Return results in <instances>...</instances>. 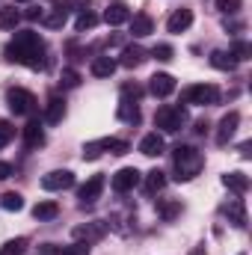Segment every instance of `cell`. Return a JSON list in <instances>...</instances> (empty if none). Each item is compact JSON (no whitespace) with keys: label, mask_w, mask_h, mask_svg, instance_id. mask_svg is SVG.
Instances as JSON below:
<instances>
[{"label":"cell","mask_w":252,"mask_h":255,"mask_svg":"<svg viewBox=\"0 0 252 255\" xmlns=\"http://www.w3.org/2000/svg\"><path fill=\"white\" fill-rule=\"evenodd\" d=\"M6 60L9 63H21L27 68H42L45 65V39L36 30H18L15 39L6 45Z\"/></svg>","instance_id":"cell-1"},{"label":"cell","mask_w":252,"mask_h":255,"mask_svg":"<svg viewBox=\"0 0 252 255\" xmlns=\"http://www.w3.org/2000/svg\"><path fill=\"white\" fill-rule=\"evenodd\" d=\"M172 166H175V181H190L202 172L205 157L193 145H175L172 148Z\"/></svg>","instance_id":"cell-2"},{"label":"cell","mask_w":252,"mask_h":255,"mask_svg":"<svg viewBox=\"0 0 252 255\" xmlns=\"http://www.w3.org/2000/svg\"><path fill=\"white\" fill-rule=\"evenodd\" d=\"M154 125L160 128V133H178L187 125V110L178 107V104H163L154 113Z\"/></svg>","instance_id":"cell-3"},{"label":"cell","mask_w":252,"mask_h":255,"mask_svg":"<svg viewBox=\"0 0 252 255\" xmlns=\"http://www.w3.org/2000/svg\"><path fill=\"white\" fill-rule=\"evenodd\" d=\"M6 104H9V110L15 113V116H36L39 113V101H36V95L30 92V89H21V86H15V89H9L6 92Z\"/></svg>","instance_id":"cell-4"},{"label":"cell","mask_w":252,"mask_h":255,"mask_svg":"<svg viewBox=\"0 0 252 255\" xmlns=\"http://www.w3.org/2000/svg\"><path fill=\"white\" fill-rule=\"evenodd\" d=\"M181 101L184 104H196V107H211L220 101V89L214 83H196V86H187L181 92Z\"/></svg>","instance_id":"cell-5"},{"label":"cell","mask_w":252,"mask_h":255,"mask_svg":"<svg viewBox=\"0 0 252 255\" xmlns=\"http://www.w3.org/2000/svg\"><path fill=\"white\" fill-rule=\"evenodd\" d=\"M142 181V175H139V169H133V166H125V169H119L116 175H113V190L116 193H130L136 184Z\"/></svg>","instance_id":"cell-6"},{"label":"cell","mask_w":252,"mask_h":255,"mask_svg":"<svg viewBox=\"0 0 252 255\" xmlns=\"http://www.w3.org/2000/svg\"><path fill=\"white\" fill-rule=\"evenodd\" d=\"M42 187L51 190V193L68 190V187H74V172H68V169H54V172H48V175L42 178Z\"/></svg>","instance_id":"cell-7"},{"label":"cell","mask_w":252,"mask_h":255,"mask_svg":"<svg viewBox=\"0 0 252 255\" xmlns=\"http://www.w3.org/2000/svg\"><path fill=\"white\" fill-rule=\"evenodd\" d=\"M148 92H151L154 98H169V95L175 92V77L166 74V71L151 74V80H148Z\"/></svg>","instance_id":"cell-8"},{"label":"cell","mask_w":252,"mask_h":255,"mask_svg":"<svg viewBox=\"0 0 252 255\" xmlns=\"http://www.w3.org/2000/svg\"><path fill=\"white\" fill-rule=\"evenodd\" d=\"M101 193H104V175H92V178L77 190V199H80V205H95V202L101 199Z\"/></svg>","instance_id":"cell-9"},{"label":"cell","mask_w":252,"mask_h":255,"mask_svg":"<svg viewBox=\"0 0 252 255\" xmlns=\"http://www.w3.org/2000/svg\"><path fill=\"white\" fill-rule=\"evenodd\" d=\"M238 125H241V113H238V110L226 113V116L220 119V128H217V145H229V139L235 136Z\"/></svg>","instance_id":"cell-10"},{"label":"cell","mask_w":252,"mask_h":255,"mask_svg":"<svg viewBox=\"0 0 252 255\" xmlns=\"http://www.w3.org/2000/svg\"><path fill=\"white\" fill-rule=\"evenodd\" d=\"M220 211L229 217V223H232V226L247 229V205H244V199H229Z\"/></svg>","instance_id":"cell-11"},{"label":"cell","mask_w":252,"mask_h":255,"mask_svg":"<svg viewBox=\"0 0 252 255\" xmlns=\"http://www.w3.org/2000/svg\"><path fill=\"white\" fill-rule=\"evenodd\" d=\"M127 24H130V36H133V39H145V36L154 33V21H151V15H145V12L130 15Z\"/></svg>","instance_id":"cell-12"},{"label":"cell","mask_w":252,"mask_h":255,"mask_svg":"<svg viewBox=\"0 0 252 255\" xmlns=\"http://www.w3.org/2000/svg\"><path fill=\"white\" fill-rule=\"evenodd\" d=\"M104 235H107V223H98V220L74 229V238L83 241V244H92V241H98V238H104Z\"/></svg>","instance_id":"cell-13"},{"label":"cell","mask_w":252,"mask_h":255,"mask_svg":"<svg viewBox=\"0 0 252 255\" xmlns=\"http://www.w3.org/2000/svg\"><path fill=\"white\" fill-rule=\"evenodd\" d=\"M24 145L27 148H42L45 145V128H42L39 119H30L24 125Z\"/></svg>","instance_id":"cell-14"},{"label":"cell","mask_w":252,"mask_h":255,"mask_svg":"<svg viewBox=\"0 0 252 255\" xmlns=\"http://www.w3.org/2000/svg\"><path fill=\"white\" fill-rule=\"evenodd\" d=\"M145 60H148V51H142L139 45H127V48H122V57L116 63L125 65V68H136V65H142Z\"/></svg>","instance_id":"cell-15"},{"label":"cell","mask_w":252,"mask_h":255,"mask_svg":"<svg viewBox=\"0 0 252 255\" xmlns=\"http://www.w3.org/2000/svg\"><path fill=\"white\" fill-rule=\"evenodd\" d=\"M139 151H142L145 157H157V154H163V133H157V130L145 133V136L139 139Z\"/></svg>","instance_id":"cell-16"},{"label":"cell","mask_w":252,"mask_h":255,"mask_svg":"<svg viewBox=\"0 0 252 255\" xmlns=\"http://www.w3.org/2000/svg\"><path fill=\"white\" fill-rule=\"evenodd\" d=\"M190 24H193V12L190 9H175L166 21V30L169 33H184V30H190Z\"/></svg>","instance_id":"cell-17"},{"label":"cell","mask_w":252,"mask_h":255,"mask_svg":"<svg viewBox=\"0 0 252 255\" xmlns=\"http://www.w3.org/2000/svg\"><path fill=\"white\" fill-rule=\"evenodd\" d=\"M104 21H107L110 27L127 24V21H130V9H127L125 3H110V6H107V12H104Z\"/></svg>","instance_id":"cell-18"},{"label":"cell","mask_w":252,"mask_h":255,"mask_svg":"<svg viewBox=\"0 0 252 255\" xmlns=\"http://www.w3.org/2000/svg\"><path fill=\"white\" fill-rule=\"evenodd\" d=\"M65 116V101L60 95H51L48 98V107H45V122L48 125H57V122H63Z\"/></svg>","instance_id":"cell-19"},{"label":"cell","mask_w":252,"mask_h":255,"mask_svg":"<svg viewBox=\"0 0 252 255\" xmlns=\"http://www.w3.org/2000/svg\"><path fill=\"white\" fill-rule=\"evenodd\" d=\"M223 184L232 193L244 196V193L250 190V175H247V172H226V175H223Z\"/></svg>","instance_id":"cell-20"},{"label":"cell","mask_w":252,"mask_h":255,"mask_svg":"<svg viewBox=\"0 0 252 255\" xmlns=\"http://www.w3.org/2000/svg\"><path fill=\"white\" fill-rule=\"evenodd\" d=\"M116 65H119V63H116L113 57H95L92 65H89V71H92L95 77H110V74L116 71Z\"/></svg>","instance_id":"cell-21"},{"label":"cell","mask_w":252,"mask_h":255,"mask_svg":"<svg viewBox=\"0 0 252 255\" xmlns=\"http://www.w3.org/2000/svg\"><path fill=\"white\" fill-rule=\"evenodd\" d=\"M33 217H36L39 223H45V220H57V217H60V205L51 202V199H48V202H39V205L33 208Z\"/></svg>","instance_id":"cell-22"},{"label":"cell","mask_w":252,"mask_h":255,"mask_svg":"<svg viewBox=\"0 0 252 255\" xmlns=\"http://www.w3.org/2000/svg\"><path fill=\"white\" fill-rule=\"evenodd\" d=\"M116 116H119L122 122H127V125H139V107H136V101H125V98H122Z\"/></svg>","instance_id":"cell-23"},{"label":"cell","mask_w":252,"mask_h":255,"mask_svg":"<svg viewBox=\"0 0 252 255\" xmlns=\"http://www.w3.org/2000/svg\"><path fill=\"white\" fill-rule=\"evenodd\" d=\"M211 65L220 68V71H235V68H238V60H235L229 51H214V54H211Z\"/></svg>","instance_id":"cell-24"},{"label":"cell","mask_w":252,"mask_h":255,"mask_svg":"<svg viewBox=\"0 0 252 255\" xmlns=\"http://www.w3.org/2000/svg\"><path fill=\"white\" fill-rule=\"evenodd\" d=\"M166 187V172H160V169H151L148 175H145V193L151 196V193H160Z\"/></svg>","instance_id":"cell-25"},{"label":"cell","mask_w":252,"mask_h":255,"mask_svg":"<svg viewBox=\"0 0 252 255\" xmlns=\"http://www.w3.org/2000/svg\"><path fill=\"white\" fill-rule=\"evenodd\" d=\"M18 21H21V12L15 6H3L0 9V30H15Z\"/></svg>","instance_id":"cell-26"},{"label":"cell","mask_w":252,"mask_h":255,"mask_svg":"<svg viewBox=\"0 0 252 255\" xmlns=\"http://www.w3.org/2000/svg\"><path fill=\"white\" fill-rule=\"evenodd\" d=\"M42 21H45V27H51V30H60L65 21H68V3L57 6V9H54V15H48V18H42Z\"/></svg>","instance_id":"cell-27"},{"label":"cell","mask_w":252,"mask_h":255,"mask_svg":"<svg viewBox=\"0 0 252 255\" xmlns=\"http://www.w3.org/2000/svg\"><path fill=\"white\" fill-rule=\"evenodd\" d=\"M157 214H160L166 223H172V220L181 214V202H178V199H172V202H157Z\"/></svg>","instance_id":"cell-28"},{"label":"cell","mask_w":252,"mask_h":255,"mask_svg":"<svg viewBox=\"0 0 252 255\" xmlns=\"http://www.w3.org/2000/svg\"><path fill=\"white\" fill-rule=\"evenodd\" d=\"M0 205H3V211H15V214H18V211L24 208V196L9 190V193H3V196H0Z\"/></svg>","instance_id":"cell-29"},{"label":"cell","mask_w":252,"mask_h":255,"mask_svg":"<svg viewBox=\"0 0 252 255\" xmlns=\"http://www.w3.org/2000/svg\"><path fill=\"white\" fill-rule=\"evenodd\" d=\"M95 24H98V15H95V12H89V9H83V12L77 15V21H74V30H77V33H83V30H92Z\"/></svg>","instance_id":"cell-30"},{"label":"cell","mask_w":252,"mask_h":255,"mask_svg":"<svg viewBox=\"0 0 252 255\" xmlns=\"http://www.w3.org/2000/svg\"><path fill=\"white\" fill-rule=\"evenodd\" d=\"M24 253H27V238H15V241L3 244V250H0V255H24Z\"/></svg>","instance_id":"cell-31"},{"label":"cell","mask_w":252,"mask_h":255,"mask_svg":"<svg viewBox=\"0 0 252 255\" xmlns=\"http://www.w3.org/2000/svg\"><path fill=\"white\" fill-rule=\"evenodd\" d=\"M229 54H232L238 63H241V60H250V57H252V45L238 39V42H232V51H229Z\"/></svg>","instance_id":"cell-32"},{"label":"cell","mask_w":252,"mask_h":255,"mask_svg":"<svg viewBox=\"0 0 252 255\" xmlns=\"http://www.w3.org/2000/svg\"><path fill=\"white\" fill-rule=\"evenodd\" d=\"M60 86H63V89H74V86H80V74H77L74 68H63V74H60Z\"/></svg>","instance_id":"cell-33"},{"label":"cell","mask_w":252,"mask_h":255,"mask_svg":"<svg viewBox=\"0 0 252 255\" xmlns=\"http://www.w3.org/2000/svg\"><path fill=\"white\" fill-rule=\"evenodd\" d=\"M151 57L160 60V63H169V60L175 57V51H172V45H154V48H151Z\"/></svg>","instance_id":"cell-34"},{"label":"cell","mask_w":252,"mask_h":255,"mask_svg":"<svg viewBox=\"0 0 252 255\" xmlns=\"http://www.w3.org/2000/svg\"><path fill=\"white\" fill-rule=\"evenodd\" d=\"M241 6H244V0H217V9L223 15H235V12H241Z\"/></svg>","instance_id":"cell-35"},{"label":"cell","mask_w":252,"mask_h":255,"mask_svg":"<svg viewBox=\"0 0 252 255\" xmlns=\"http://www.w3.org/2000/svg\"><path fill=\"white\" fill-rule=\"evenodd\" d=\"M107 151H110V154H127L130 145H127L125 139H113V136H107Z\"/></svg>","instance_id":"cell-36"},{"label":"cell","mask_w":252,"mask_h":255,"mask_svg":"<svg viewBox=\"0 0 252 255\" xmlns=\"http://www.w3.org/2000/svg\"><path fill=\"white\" fill-rule=\"evenodd\" d=\"M12 136H15V128H12V122L0 119V148H3V145H9V142H12Z\"/></svg>","instance_id":"cell-37"},{"label":"cell","mask_w":252,"mask_h":255,"mask_svg":"<svg viewBox=\"0 0 252 255\" xmlns=\"http://www.w3.org/2000/svg\"><path fill=\"white\" fill-rule=\"evenodd\" d=\"M63 255H89V244H83V241H74V244L63 247Z\"/></svg>","instance_id":"cell-38"},{"label":"cell","mask_w":252,"mask_h":255,"mask_svg":"<svg viewBox=\"0 0 252 255\" xmlns=\"http://www.w3.org/2000/svg\"><path fill=\"white\" fill-rule=\"evenodd\" d=\"M122 98H125V101H130V98L139 101V98H142V86H136V83H125V86H122Z\"/></svg>","instance_id":"cell-39"},{"label":"cell","mask_w":252,"mask_h":255,"mask_svg":"<svg viewBox=\"0 0 252 255\" xmlns=\"http://www.w3.org/2000/svg\"><path fill=\"white\" fill-rule=\"evenodd\" d=\"M36 255H63V247H57V244H42Z\"/></svg>","instance_id":"cell-40"},{"label":"cell","mask_w":252,"mask_h":255,"mask_svg":"<svg viewBox=\"0 0 252 255\" xmlns=\"http://www.w3.org/2000/svg\"><path fill=\"white\" fill-rule=\"evenodd\" d=\"M24 15H27V21H42V18H45V12H42V9H27Z\"/></svg>","instance_id":"cell-41"},{"label":"cell","mask_w":252,"mask_h":255,"mask_svg":"<svg viewBox=\"0 0 252 255\" xmlns=\"http://www.w3.org/2000/svg\"><path fill=\"white\" fill-rule=\"evenodd\" d=\"M12 175V163H6V160H0V181H6Z\"/></svg>","instance_id":"cell-42"},{"label":"cell","mask_w":252,"mask_h":255,"mask_svg":"<svg viewBox=\"0 0 252 255\" xmlns=\"http://www.w3.org/2000/svg\"><path fill=\"white\" fill-rule=\"evenodd\" d=\"M205 130H208V122H205V119H199V122H196V133H205Z\"/></svg>","instance_id":"cell-43"},{"label":"cell","mask_w":252,"mask_h":255,"mask_svg":"<svg viewBox=\"0 0 252 255\" xmlns=\"http://www.w3.org/2000/svg\"><path fill=\"white\" fill-rule=\"evenodd\" d=\"M241 154H244V157H250V154H252V142H244V145H241Z\"/></svg>","instance_id":"cell-44"},{"label":"cell","mask_w":252,"mask_h":255,"mask_svg":"<svg viewBox=\"0 0 252 255\" xmlns=\"http://www.w3.org/2000/svg\"><path fill=\"white\" fill-rule=\"evenodd\" d=\"M15 3H27V0H15Z\"/></svg>","instance_id":"cell-45"},{"label":"cell","mask_w":252,"mask_h":255,"mask_svg":"<svg viewBox=\"0 0 252 255\" xmlns=\"http://www.w3.org/2000/svg\"><path fill=\"white\" fill-rule=\"evenodd\" d=\"M241 255H247V253H241Z\"/></svg>","instance_id":"cell-46"}]
</instances>
